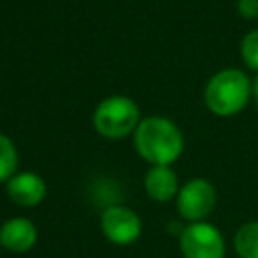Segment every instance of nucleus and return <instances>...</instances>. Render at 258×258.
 <instances>
[{
  "label": "nucleus",
  "mask_w": 258,
  "mask_h": 258,
  "mask_svg": "<svg viewBox=\"0 0 258 258\" xmlns=\"http://www.w3.org/2000/svg\"><path fill=\"white\" fill-rule=\"evenodd\" d=\"M135 147L151 165H171L183 151V135L165 117H147L135 129Z\"/></svg>",
  "instance_id": "obj_1"
},
{
  "label": "nucleus",
  "mask_w": 258,
  "mask_h": 258,
  "mask_svg": "<svg viewBox=\"0 0 258 258\" xmlns=\"http://www.w3.org/2000/svg\"><path fill=\"white\" fill-rule=\"evenodd\" d=\"M250 95L252 83L240 69H224L216 73L204 89V101L218 117H232L240 113L248 105Z\"/></svg>",
  "instance_id": "obj_2"
},
{
  "label": "nucleus",
  "mask_w": 258,
  "mask_h": 258,
  "mask_svg": "<svg viewBox=\"0 0 258 258\" xmlns=\"http://www.w3.org/2000/svg\"><path fill=\"white\" fill-rule=\"evenodd\" d=\"M137 119H139L137 105L129 97H121V95L101 101L93 113L95 129L101 135L111 137V139H119L135 131L139 125Z\"/></svg>",
  "instance_id": "obj_3"
},
{
  "label": "nucleus",
  "mask_w": 258,
  "mask_h": 258,
  "mask_svg": "<svg viewBox=\"0 0 258 258\" xmlns=\"http://www.w3.org/2000/svg\"><path fill=\"white\" fill-rule=\"evenodd\" d=\"M179 250L183 258H226V240L214 224L194 222L179 232Z\"/></svg>",
  "instance_id": "obj_4"
},
{
  "label": "nucleus",
  "mask_w": 258,
  "mask_h": 258,
  "mask_svg": "<svg viewBox=\"0 0 258 258\" xmlns=\"http://www.w3.org/2000/svg\"><path fill=\"white\" fill-rule=\"evenodd\" d=\"M216 202H218L216 187L208 179L196 177V179H189L187 183H183L179 187L177 214L189 224L206 222V218L214 212Z\"/></svg>",
  "instance_id": "obj_5"
},
{
  "label": "nucleus",
  "mask_w": 258,
  "mask_h": 258,
  "mask_svg": "<svg viewBox=\"0 0 258 258\" xmlns=\"http://www.w3.org/2000/svg\"><path fill=\"white\" fill-rule=\"evenodd\" d=\"M101 230L111 244L127 246L141 236V220L127 206H109L101 216Z\"/></svg>",
  "instance_id": "obj_6"
},
{
  "label": "nucleus",
  "mask_w": 258,
  "mask_h": 258,
  "mask_svg": "<svg viewBox=\"0 0 258 258\" xmlns=\"http://www.w3.org/2000/svg\"><path fill=\"white\" fill-rule=\"evenodd\" d=\"M6 191L14 204L24 206V208H32V206H38L42 202V198L46 194V183L38 173L22 171V173H14L8 179Z\"/></svg>",
  "instance_id": "obj_7"
},
{
  "label": "nucleus",
  "mask_w": 258,
  "mask_h": 258,
  "mask_svg": "<svg viewBox=\"0 0 258 258\" xmlns=\"http://www.w3.org/2000/svg\"><path fill=\"white\" fill-rule=\"evenodd\" d=\"M36 226L26 218H10L0 228V244L4 250L24 254L36 244Z\"/></svg>",
  "instance_id": "obj_8"
},
{
  "label": "nucleus",
  "mask_w": 258,
  "mask_h": 258,
  "mask_svg": "<svg viewBox=\"0 0 258 258\" xmlns=\"http://www.w3.org/2000/svg\"><path fill=\"white\" fill-rule=\"evenodd\" d=\"M145 191L155 202H169L179 194L177 175L169 165H153L145 173Z\"/></svg>",
  "instance_id": "obj_9"
},
{
  "label": "nucleus",
  "mask_w": 258,
  "mask_h": 258,
  "mask_svg": "<svg viewBox=\"0 0 258 258\" xmlns=\"http://www.w3.org/2000/svg\"><path fill=\"white\" fill-rule=\"evenodd\" d=\"M234 250L238 258H258V220L246 222L236 230Z\"/></svg>",
  "instance_id": "obj_10"
},
{
  "label": "nucleus",
  "mask_w": 258,
  "mask_h": 258,
  "mask_svg": "<svg viewBox=\"0 0 258 258\" xmlns=\"http://www.w3.org/2000/svg\"><path fill=\"white\" fill-rule=\"evenodd\" d=\"M18 165V153L14 143L0 133V181H8Z\"/></svg>",
  "instance_id": "obj_11"
},
{
  "label": "nucleus",
  "mask_w": 258,
  "mask_h": 258,
  "mask_svg": "<svg viewBox=\"0 0 258 258\" xmlns=\"http://www.w3.org/2000/svg\"><path fill=\"white\" fill-rule=\"evenodd\" d=\"M242 60L248 69L252 71H258V28L248 32L244 38H242Z\"/></svg>",
  "instance_id": "obj_12"
},
{
  "label": "nucleus",
  "mask_w": 258,
  "mask_h": 258,
  "mask_svg": "<svg viewBox=\"0 0 258 258\" xmlns=\"http://www.w3.org/2000/svg\"><path fill=\"white\" fill-rule=\"evenodd\" d=\"M238 10L244 18L258 16V0H238Z\"/></svg>",
  "instance_id": "obj_13"
},
{
  "label": "nucleus",
  "mask_w": 258,
  "mask_h": 258,
  "mask_svg": "<svg viewBox=\"0 0 258 258\" xmlns=\"http://www.w3.org/2000/svg\"><path fill=\"white\" fill-rule=\"evenodd\" d=\"M252 97H254V101H256V105H258V77H256L254 83H252Z\"/></svg>",
  "instance_id": "obj_14"
},
{
  "label": "nucleus",
  "mask_w": 258,
  "mask_h": 258,
  "mask_svg": "<svg viewBox=\"0 0 258 258\" xmlns=\"http://www.w3.org/2000/svg\"><path fill=\"white\" fill-rule=\"evenodd\" d=\"M0 246H2V244H0Z\"/></svg>",
  "instance_id": "obj_15"
}]
</instances>
